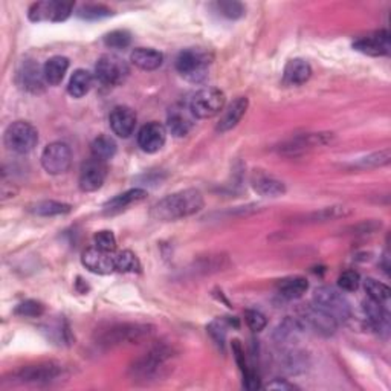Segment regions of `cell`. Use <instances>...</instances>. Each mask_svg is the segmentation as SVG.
I'll use <instances>...</instances> for the list:
<instances>
[{
  "label": "cell",
  "mask_w": 391,
  "mask_h": 391,
  "mask_svg": "<svg viewBox=\"0 0 391 391\" xmlns=\"http://www.w3.org/2000/svg\"><path fill=\"white\" fill-rule=\"evenodd\" d=\"M204 208V196L196 188L180 190L178 193L169 194L152 206L150 215L161 222L179 220L190 218Z\"/></svg>",
  "instance_id": "obj_1"
},
{
  "label": "cell",
  "mask_w": 391,
  "mask_h": 391,
  "mask_svg": "<svg viewBox=\"0 0 391 391\" xmlns=\"http://www.w3.org/2000/svg\"><path fill=\"white\" fill-rule=\"evenodd\" d=\"M167 141V130L159 122H147L138 133V145L145 153H156Z\"/></svg>",
  "instance_id": "obj_16"
},
{
  "label": "cell",
  "mask_w": 391,
  "mask_h": 391,
  "mask_svg": "<svg viewBox=\"0 0 391 391\" xmlns=\"http://www.w3.org/2000/svg\"><path fill=\"white\" fill-rule=\"evenodd\" d=\"M268 390H283V391H289V390H297V387L294 384H289L287 381H281V379H276L271 384L266 385Z\"/></svg>",
  "instance_id": "obj_45"
},
{
  "label": "cell",
  "mask_w": 391,
  "mask_h": 391,
  "mask_svg": "<svg viewBox=\"0 0 391 391\" xmlns=\"http://www.w3.org/2000/svg\"><path fill=\"white\" fill-rule=\"evenodd\" d=\"M129 66L122 60V58L106 54L98 58L95 64V78L98 83H101L103 86L113 87L122 85L126 78L129 77Z\"/></svg>",
  "instance_id": "obj_8"
},
{
  "label": "cell",
  "mask_w": 391,
  "mask_h": 391,
  "mask_svg": "<svg viewBox=\"0 0 391 391\" xmlns=\"http://www.w3.org/2000/svg\"><path fill=\"white\" fill-rule=\"evenodd\" d=\"M248 106H249V101H248L246 97L236 98L234 101H232L227 107V111H223V113L220 116V121L218 122V127H215V130L220 131V133H225V131H229L231 129H234L237 124L242 121V118L248 111Z\"/></svg>",
  "instance_id": "obj_20"
},
{
  "label": "cell",
  "mask_w": 391,
  "mask_h": 391,
  "mask_svg": "<svg viewBox=\"0 0 391 391\" xmlns=\"http://www.w3.org/2000/svg\"><path fill=\"white\" fill-rule=\"evenodd\" d=\"M312 77V68L303 58H294L290 60L285 72H283V83L287 86H301L304 83L309 81Z\"/></svg>",
  "instance_id": "obj_22"
},
{
  "label": "cell",
  "mask_w": 391,
  "mask_h": 391,
  "mask_svg": "<svg viewBox=\"0 0 391 391\" xmlns=\"http://www.w3.org/2000/svg\"><path fill=\"white\" fill-rule=\"evenodd\" d=\"M173 357V350L167 346H155L152 350H148L145 355L135 361V364L130 367L131 378L135 381H155L161 378L164 371L167 370L169 362Z\"/></svg>",
  "instance_id": "obj_2"
},
{
  "label": "cell",
  "mask_w": 391,
  "mask_h": 391,
  "mask_svg": "<svg viewBox=\"0 0 391 391\" xmlns=\"http://www.w3.org/2000/svg\"><path fill=\"white\" fill-rule=\"evenodd\" d=\"M176 71L191 83H202L208 77L211 55L202 49H184L176 57Z\"/></svg>",
  "instance_id": "obj_4"
},
{
  "label": "cell",
  "mask_w": 391,
  "mask_h": 391,
  "mask_svg": "<svg viewBox=\"0 0 391 391\" xmlns=\"http://www.w3.org/2000/svg\"><path fill=\"white\" fill-rule=\"evenodd\" d=\"M107 178V165L104 161H99L97 157H90L89 161L81 165L78 184L80 188L86 193H92L103 187Z\"/></svg>",
  "instance_id": "obj_13"
},
{
  "label": "cell",
  "mask_w": 391,
  "mask_h": 391,
  "mask_svg": "<svg viewBox=\"0 0 391 391\" xmlns=\"http://www.w3.org/2000/svg\"><path fill=\"white\" fill-rule=\"evenodd\" d=\"M227 329L228 322L225 320H214L210 326H208V334L215 341V344L223 346L225 338H227Z\"/></svg>",
  "instance_id": "obj_43"
},
{
  "label": "cell",
  "mask_w": 391,
  "mask_h": 391,
  "mask_svg": "<svg viewBox=\"0 0 391 391\" xmlns=\"http://www.w3.org/2000/svg\"><path fill=\"white\" fill-rule=\"evenodd\" d=\"M245 320L253 332H262L266 327V324H268V320L259 311H246Z\"/></svg>",
  "instance_id": "obj_44"
},
{
  "label": "cell",
  "mask_w": 391,
  "mask_h": 391,
  "mask_svg": "<svg viewBox=\"0 0 391 391\" xmlns=\"http://www.w3.org/2000/svg\"><path fill=\"white\" fill-rule=\"evenodd\" d=\"M63 373L64 367L62 364L49 361L23 367L14 373V378L23 384H51V382L60 379Z\"/></svg>",
  "instance_id": "obj_10"
},
{
  "label": "cell",
  "mask_w": 391,
  "mask_h": 391,
  "mask_svg": "<svg viewBox=\"0 0 391 391\" xmlns=\"http://www.w3.org/2000/svg\"><path fill=\"white\" fill-rule=\"evenodd\" d=\"M94 242H95V246L99 248V249H103V251H109V253H115V249H116V239L113 236V232L112 231H99L95 234L94 237Z\"/></svg>",
  "instance_id": "obj_41"
},
{
  "label": "cell",
  "mask_w": 391,
  "mask_h": 391,
  "mask_svg": "<svg viewBox=\"0 0 391 391\" xmlns=\"http://www.w3.org/2000/svg\"><path fill=\"white\" fill-rule=\"evenodd\" d=\"M225 103H227V98H225L222 90L215 87H205L193 95L188 107L194 118L208 120L219 115L223 111Z\"/></svg>",
  "instance_id": "obj_6"
},
{
  "label": "cell",
  "mask_w": 391,
  "mask_h": 391,
  "mask_svg": "<svg viewBox=\"0 0 391 391\" xmlns=\"http://www.w3.org/2000/svg\"><path fill=\"white\" fill-rule=\"evenodd\" d=\"M72 2H37L29 6L28 17L31 22H64L72 14Z\"/></svg>",
  "instance_id": "obj_12"
},
{
  "label": "cell",
  "mask_w": 391,
  "mask_h": 391,
  "mask_svg": "<svg viewBox=\"0 0 391 391\" xmlns=\"http://www.w3.org/2000/svg\"><path fill=\"white\" fill-rule=\"evenodd\" d=\"M68 69H69V60L66 57L55 55L49 58V60L43 64V73L48 85L51 86L60 85Z\"/></svg>",
  "instance_id": "obj_26"
},
{
  "label": "cell",
  "mask_w": 391,
  "mask_h": 391,
  "mask_svg": "<svg viewBox=\"0 0 391 391\" xmlns=\"http://www.w3.org/2000/svg\"><path fill=\"white\" fill-rule=\"evenodd\" d=\"M364 312L373 329H376L379 332H388L390 315L385 311L384 304L373 301V299L369 298L367 301H364Z\"/></svg>",
  "instance_id": "obj_25"
},
{
  "label": "cell",
  "mask_w": 391,
  "mask_h": 391,
  "mask_svg": "<svg viewBox=\"0 0 391 391\" xmlns=\"http://www.w3.org/2000/svg\"><path fill=\"white\" fill-rule=\"evenodd\" d=\"M147 197V191L143 188H131L126 193L115 196L113 199H111L109 202H107L103 206V211L107 215H113V214H118L124 210H127V208L133 204H138V202H143L144 199Z\"/></svg>",
  "instance_id": "obj_21"
},
{
  "label": "cell",
  "mask_w": 391,
  "mask_h": 391,
  "mask_svg": "<svg viewBox=\"0 0 391 391\" xmlns=\"http://www.w3.org/2000/svg\"><path fill=\"white\" fill-rule=\"evenodd\" d=\"M15 315L24 318H38L45 313V306L36 301V299H27L15 307Z\"/></svg>",
  "instance_id": "obj_39"
},
{
  "label": "cell",
  "mask_w": 391,
  "mask_h": 391,
  "mask_svg": "<svg viewBox=\"0 0 391 391\" xmlns=\"http://www.w3.org/2000/svg\"><path fill=\"white\" fill-rule=\"evenodd\" d=\"M131 63L143 71H156L161 68L164 55L152 48H136L130 55Z\"/></svg>",
  "instance_id": "obj_23"
},
{
  "label": "cell",
  "mask_w": 391,
  "mask_h": 391,
  "mask_svg": "<svg viewBox=\"0 0 391 391\" xmlns=\"http://www.w3.org/2000/svg\"><path fill=\"white\" fill-rule=\"evenodd\" d=\"M390 161H391V150L384 148V150H381V152H376L367 157H364V159L357 162V167L360 169H378V167L388 165Z\"/></svg>",
  "instance_id": "obj_37"
},
{
  "label": "cell",
  "mask_w": 391,
  "mask_h": 391,
  "mask_svg": "<svg viewBox=\"0 0 391 391\" xmlns=\"http://www.w3.org/2000/svg\"><path fill=\"white\" fill-rule=\"evenodd\" d=\"M278 294L286 299H298L301 298L307 289H309V283L303 277H290L285 278L278 283Z\"/></svg>",
  "instance_id": "obj_29"
},
{
  "label": "cell",
  "mask_w": 391,
  "mask_h": 391,
  "mask_svg": "<svg viewBox=\"0 0 391 391\" xmlns=\"http://www.w3.org/2000/svg\"><path fill=\"white\" fill-rule=\"evenodd\" d=\"M353 49L357 52L370 57H384L390 54V32L385 29L374 31L373 34L357 38L353 43Z\"/></svg>",
  "instance_id": "obj_14"
},
{
  "label": "cell",
  "mask_w": 391,
  "mask_h": 391,
  "mask_svg": "<svg viewBox=\"0 0 391 391\" xmlns=\"http://www.w3.org/2000/svg\"><path fill=\"white\" fill-rule=\"evenodd\" d=\"M215 11H218L222 17L229 20L242 19L245 15V6L243 3L236 2V0H223V2L214 3Z\"/></svg>",
  "instance_id": "obj_33"
},
{
  "label": "cell",
  "mask_w": 391,
  "mask_h": 391,
  "mask_svg": "<svg viewBox=\"0 0 391 391\" xmlns=\"http://www.w3.org/2000/svg\"><path fill=\"white\" fill-rule=\"evenodd\" d=\"M72 152L64 143L48 144L41 153V165L49 174H63L71 169Z\"/></svg>",
  "instance_id": "obj_11"
},
{
  "label": "cell",
  "mask_w": 391,
  "mask_h": 391,
  "mask_svg": "<svg viewBox=\"0 0 391 391\" xmlns=\"http://www.w3.org/2000/svg\"><path fill=\"white\" fill-rule=\"evenodd\" d=\"M77 15L83 20H101L112 15V10L101 3H87L80 8Z\"/></svg>",
  "instance_id": "obj_34"
},
{
  "label": "cell",
  "mask_w": 391,
  "mask_h": 391,
  "mask_svg": "<svg viewBox=\"0 0 391 391\" xmlns=\"http://www.w3.org/2000/svg\"><path fill=\"white\" fill-rule=\"evenodd\" d=\"M299 322L304 330L309 329L321 336H332L338 329V321L313 303L299 311Z\"/></svg>",
  "instance_id": "obj_9"
},
{
  "label": "cell",
  "mask_w": 391,
  "mask_h": 391,
  "mask_svg": "<svg viewBox=\"0 0 391 391\" xmlns=\"http://www.w3.org/2000/svg\"><path fill=\"white\" fill-rule=\"evenodd\" d=\"M364 289L367 292L369 298L373 299V301H378L381 304H387L390 299V287L384 283H381L378 280L373 278H367L364 281Z\"/></svg>",
  "instance_id": "obj_32"
},
{
  "label": "cell",
  "mask_w": 391,
  "mask_h": 391,
  "mask_svg": "<svg viewBox=\"0 0 391 391\" xmlns=\"http://www.w3.org/2000/svg\"><path fill=\"white\" fill-rule=\"evenodd\" d=\"M350 214V211L347 210L346 206H330L324 208L320 213H313V220H334L339 218H346V215Z\"/></svg>",
  "instance_id": "obj_42"
},
{
  "label": "cell",
  "mask_w": 391,
  "mask_h": 391,
  "mask_svg": "<svg viewBox=\"0 0 391 391\" xmlns=\"http://www.w3.org/2000/svg\"><path fill=\"white\" fill-rule=\"evenodd\" d=\"M31 211L37 215H41V218H52V215L69 214L72 211V206L69 204L57 201H41L32 205Z\"/></svg>",
  "instance_id": "obj_31"
},
{
  "label": "cell",
  "mask_w": 391,
  "mask_h": 391,
  "mask_svg": "<svg viewBox=\"0 0 391 391\" xmlns=\"http://www.w3.org/2000/svg\"><path fill=\"white\" fill-rule=\"evenodd\" d=\"M136 113L127 106H116L109 115L111 129L116 136L129 138L136 127Z\"/></svg>",
  "instance_id": "obj_18"
},
{
  "label": "cell",
  "mask_w": 391,
  "mask_h": 391,
  "mask_svg": "<svg viewBox=\"0 0 391 391\" xmlns=\"http://www.w3.org/2000/svg\"><path fill=\"white\" fill-rule=\"evenodd\" d=\"M194 116L191 113L190 107L184 106H176L170 109L169 116H167V129L173 136L182 138L187 136L190 130L193 129Z\"/></svg>",
  "instance_id": "obj_19"
},
{
  "label": "cell",
  "mask_w": 391,
  "mask_h": 391,
  "mask_svg": "<svg viewBox=\"0 0 391 391\" xmlns=\"http://www.w3.org/2000/svg\"><path fill=\"white\" fill-rule=\"evenodd\" d=\"M17 78H19V85L31 94L43 92L48 85L43 73V68L32 60H27L20 66Z\"/></svg>",
  "instance_id": "obj_17"
},
{
  "label": "cell",
  "mask_w": 391,
  "mask_h": 391,
  "mask_svg": "<svg viewBox=\"0 0 391 391\" xmlns=\"http://www.w3.org/2000/svg\"><path fill=\"white\" fill-rule=\"evenodd\" d=\"M313 304H317L322 311H326L338 322L347 321L352 317L350 303H348L347 298L335 287H318L313 294Z\"/></svg>",
  "instance_id": "obj_7"
},
{
  "label": "cell",
  "mask_w": 391,
  "mask_h": 391,
  "mask_svg": "<svg viewBox=\"0 0 391 391\" xmlns=\"http://www.w3.org/2000/svg\"><path fill=\"white\" fill-rule=\"evenodd\" d=\"M152 327L138 322H120L103 329L97 334V344L115 347L121 344H135L152 335Z\"/></svg>",
  "instance_id": "obj_3"
},
{
  "label": "cell",
  "mask_w": 391,
  "mask_h": 391,
  "mask_svg": "<svg viewBox=\"0 0 391 391\" xmlns=\"http://www.w3.org/2000/svg\"><path fill=\"white\" fill-rule=\"evenodd\" d=\"M81 263L90 272L98 276H107L115 271V253L103 251L97 246L87 248L81 255Z\"/></svg>",
  "instance_id": "obj_15"
},
{
  "label": "cell",
  "mask_w": 391,
  "mask_h": 391,
  "mask_svg": "<svg viewBox=\"0 0 391 391\" xmlns=\"http://www.w3.org/2000/svg\"><path fill=\"white\" fill-rule=\"evenodd\" d=\"M338 285L339 287L346 290V292H353L361 285V277L360 273L355 271H346L339 276L338 278Z\"/></svg>",
  "instance_id": "obj_40"
},
{
  "label": "cell",
  "mask_w": 391,
  "mask_h": 391,
  "mask_svg": "<svg viewBox=\"0 0 391 391\" xmlns=\"http://www.w3.org/2000/svg\"><path fill=\"white\" fill-rule=\"evenodd\" d=\"M131 43L130 32L126 29H116L104 36V45L111 49H126Z\"/></svg>",
  "instance_id": "obj_38"
},
{
  "label": "cell",
  "mask_w": 391,
  "mask_h": 391,
  "mask_svg": "<svg viewBox=\"0 0 391 391\" xmlns=\"http://www.w3.org/2000/svg\"><path fill=\"white\" fill-rule=\"evenodd\" d=\"M301 330H304V327L299 320H285L277 327L276 334H273V339H276V343L280 347L292 346L294 343H297V338Z\"/></svg>",
  "instance_id": "obj_27"
},
{
  "label": "cell",
  "mask_w": 391,
  "mask_h": 391,
  "mask_svg": "<svg viewBox=\"0 0 391 391\" xmlns=\"http://www.w3.org/2000/svg\"><path fill=\"white\" fill-rule=\"evenodd\" d=\"M116 150H118V145H116V143L111 136H106V135H99L92 141V144H90L92 157H97V159L104 162L112 159V157L116 155Z\"/></svg>",
  "instance_id": "obj_30"
},
{
  "label": "cell",
  "mask_w": 391,
  "mask_h": 391,
  "mask_svg": "<svg viewBox=\"0 0 391 391\" xmlns=\"http://www.w3.org/2000/svg\"><path fill=\"white\" fill-rule=\"evenodd\" d=\"M45 334H48V339L51 338L54 343L57 344H71V334H69V329L68 326L63 321H57L54 324H48L46 329H45Z\"/></svg>",
  "instance_id": "obj_36"
},
{
  "label": "cell",
  "mask_w": 391,
  "mask_h": 391,
  "mask_svg": "<svg viewBox=\"0 0 391 391\" xmlns=\"http://www.w3.org/2000/svg\"><path fill=\"white\" fill-rule=\"evenodd\" d=\"M253 188L263 197H280L286 193V185L281 180L263 173L253 178Z\"/></svg>",
  "instance_id": "obj_24"
},
{
  "label": "cell",
  "mask_w": 391,
  "mask_h": 391,
  "mask_svg": "<svg viewBox=\"0 0 391 391\" xmlns=\"http://www.w3.org/2000/svg\"><path fill=\"white\" fill-rule=\"evenodd\" d=\"M141 269V264L138 257L131 251H121L115 254V271L127 273V272H138Z\"/></svg>",
  "instance_id": "obj_35"
},
{
  "label": "cell",
  "mask_w": 391,
  "mask_h": 391,
  "mask_svg": "<svg viewBox=\"0 0 391 391\" xmlns=\"http://www.w3.org/2000/svg\"><path fill=\"white\" fill-rule=\"evenodd\" d=\"M94 85V75L86 69H77L69 80L68 85V92L73 98H83L89 90L92 89Z\"/></svg>",
  "instance_id": "obj_28"
},
{
  "label": "cell",
  "mask_w": 391,
  "mask_h": 391,
  "mask_svg": "<svg viewBox=\"0 0 391 391\" xmlns=\"http://www.w3.org/2000/svg\"><path fill=\"white\" fill-rule=\"evenodd\" d=\"M3 141L8 150L17 155H27L38 143V130L28 121H15L5 130Z\"/></svg>",
  "instance_id": "obj_5"
}]
</instances>
